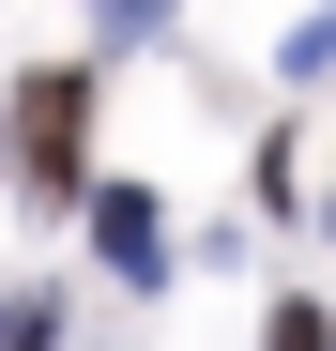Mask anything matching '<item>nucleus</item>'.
Instances as JSON below:
<instances>
[{"mask_svg": "<svg viewBox=\"0 0 336 351\" xmlns=\"http://www.w3.org/2000/svg\"><path fill=\"white\" fill-rule=\"evenodd\" d=\"M92 245H107L123 290H153V275H168V199H153V184H92Z\"/></svg>", "mask_w": 336, "mask_h": 351, "instance_id": "nucleus-2", "label": "nucleus"}, {"mask_svg": "<svg viewBox=\"0 0 336 351\" xmlns=\"http://www.w3.org/2000/svg\"><path fill=\"white\" fill-rule=\"evenodd\" d=\"M77 153H92V77L62 62V77H31V92H16V168H31L46 199H77Z\"/></svg>", "mask_w": 336, "mask_h": 351, "instance_id": "nucleus-1", "label": "nucleus"}, {"mask_svg": "<svg viewBox=\"0 0 336 351\" xmlns=\"http://www.w3.org/2000/svg\"><path fill=\"white\" fill-rule=\"evenodd\" d=\"M260 351H336V306H306V290H291V306L260 321Z\"/></svg>", "mask_w": 336, "mask_h": 351, "instance_id": "nucleus-3", "label": "nucleus"}, {"mask_svg": "<svg viewBox=\"0 0 336 351\" xmlns=\"http://www.w3.org/2000/svg\"><path fill=\"white\" fill-rule=\"evenodd\" d=\"M321 62H336V16H321Z\"/></svg>", "mask_w": 336, "mask_h": 351, "instance_id": "nucleus-4", "label": "nucleus"}]
</instances>
